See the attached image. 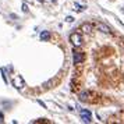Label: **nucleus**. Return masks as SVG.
<instances>
[{"label":"nucleus","mask_w":124,"mask_h":124,"mask_svg":"<svg viewBox=\"0 0 124 124\" xmlns=\"http://www.w3.org/2000/svg\"><path fill=\"white\" fill-rule=\"evenodd\" d=\"M73 60H74V64H79L85 60V53L84 52H79V50H73Z\"/></svg>","instance_id":"1"},{"label":"nucleus","mask_w":124,"mask_h":124,"mask_svg":"<svg viewBox=\"0 0 124 124\" xmlns=\"http://www.w3.org/2000/svg\"><path fill=\"white\" fill-rule=\"evenodd\" d=\"M70 42L73 43L74 46H81V43H82V36L79 34H71L70 35Z\"/></svg>","instance_id":"2"},{"label":"nucleus","mask_w":124,"mask_h":124,"mask_svg":"<svg viewBox=\"0 0 124 124\" xmlns=\"http://www.w3.org/2000/svg\"><path fill=\"white\" fill-rule=\"evenodd\" d=\"M79 114H81V118H82V121H84V123H91V121H92V114H91L89 110L82 109Z\"/></svg>","instance_id":"3"},{"label":"nucleus","mask_w":124,"mask_h":124,"mask_svg":"<svg viewBox=\"0 0 124 124\" xmlns=\"http://www.w3.org/2000/svg\"><path fill=\"white\" fill-rule=\"evenodd\" d=\"M13 85H14L17 89H21V88H24V79L21 78V77H17V78L13 79Z\"/></svg>","instance_id":"4"},{"label":"nucleus","mask_w":124,"mask_h":124,"mask_svg":"<svg viewBox=\"0 0 124 124\" xmlns=\"http://www.w3.org/2000/svg\"><path fill=\"white\" fill-rule=\"evenodd\" d=\"M50 38H52V35H50L49 31H42V32H40V40H42V42H47Z\"/></svg>","instance_id":"5"},{"label":"nucleus","mask_w":124,"mask_h":124,"mask_svg":"<svg viewBox=\"0 0 124 124\" xmlns=\"http://www.w3.org/2000/svg\"><path fill=\"white\" fill-rule=\"evenodd\" d=\"M96 27L101 29L102 32H105V34H110V32H112V31H110V28H109V27H106L105 24H101V23H99L98 25H96Z\"/></svg>","instance_id":"6"},{"label":"nucleus","mask_w":124,"mask_h":124,"mask_svg":"<svg viewBox=\"0 0 124 124\" xmlns=\"http://www.w3.org/2000/svg\"><path fill=\"white\" fill-rule=\"evenodd\" d=\"M91 95V92H88V91H84L81 95H79V101H82V102H85L86 99H88V96Z\"/></svg>","instance_id":"7"},{"label":"nucleus","mask_w":124,"mask_h":124,"mask_svg":"<svg viewBox=\"0 0 124 124\" xmlns=\"http://www.w3.org/2000/svg\"><path fill=\"white\" fill-rule=\"evenodd\" d=\"M81 28H82V31H91V25L89 24H84Z\"/></svg>","instance_id":"8"},{"label":"nucleus","mask_w":124,"mask_h":124,"mask_svg":"<svg viewBox=\"0 0 124 124\" xmlns=\"http://www.w3.org/2000/svg\"><path fill=\"white\" fill-rule=\"evenodd\" d=\"M34 123H49L46 118H39V120H35Z\"/></svg>","instance_id":"9"},{"label":"nucleus","mask_w":124,"mask_h":124,"mask_svg":"<svg viewBox=\"0 0 124 124\" xmlns=\"http://www.w3.org/2000/svg\"><path fill=\"white\" fill-rule=\"evenodd\" d=\"M66 21H67V23H73V21H74V18H73V17H70V16H68V17L66 18Z\"/></svg>","instance_id":"10"},{"label":"nucleus","mask_w":124,"mask_h":124,"mask_svg":"<svg viewBox=\"0 0 124 124\" xmlns=\"http://www.w3.org/2000/svg\"><path fill=\"white\" fill-rule=\"evenodd\" d=\"M23 11H24V13L28 11V6H27V4H23Z\"/></svg>","instance_id":"11"},{"label":"nucleus","mask_w":124,"mask_h":124,"mask_svg":"<svg viewBox=\"0 0 124 124\" xmlns=\"http://www.w3.org/2000/svg\"><path fill=\"white\" fill-rule=\"evenodd\" d=\"M75 7H78V10H84V8H85L84 6H79L78 3H75Z\"/></svg>","instance_id":"12"},{"label":"nucleus","mask_w":124,"mask_h":124,"mask_svg":"<svg viewBox=\"0 0 124 124\" xmlns=\"http://www.w3.org/2000/svg\"><path fill=\"white\" fill-rule=\"evenodd\" d=\"M38 103H39V105H40L42 107H43V109H46V105H45V103H43L42 101H38Z\"/></svg>","instance_id":"13"},{"label":"nucleus","mask_w":124,"mask_h":124,"mask_svg":"<svg viewBox=\"0 0 124 124\" xmlns=\"http://www.w3.org/2000/svg\"><path fill=\"white\" fill-rule=\"evenodd\" d=\"M0 121H3V113H0Z\"/></svg>","instance_id":"14"}]
</instances>
